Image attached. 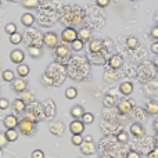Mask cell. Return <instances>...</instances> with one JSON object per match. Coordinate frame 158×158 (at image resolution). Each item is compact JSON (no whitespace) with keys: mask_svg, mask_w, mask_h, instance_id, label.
Wrapping results in <instances>:
<instances>
[{"mask_svg":"<svg viewBox=\"0 0 158 158\" xmlns=\"http://www.w3.org/2000/svg\"><path fill=\"white\" fill-rule=\"evenodd\" d=\"M67 77H68L67 67H64V64L54 61L47 67L46 72L42 75V83L46 85V86L58 87L64 83Z\"/></svg>","mask_w":158,"mask_h":158,"instance_id":"obj_1","label":"cell"},{"mask_svg":"<svg viewBox=\"0 0 158 158\" xmlns=\"http://www.w3.org/2000/svg\"><path fill=\"white\" fill-rule=\"evenodd\" d=\"M67 72L75 82H83L90 77V65L85 57H72L68 61Z\"/></svg>","mask_w":158,"mask_h":158,"instance_id":"obj_2","label":"cell"},{"mask_svg":"<svg viewBox=\"0 0 158 158\" xmlns=\"http://www.w3.org/2000/svg\"><path fill=\"white\" fill-rule=\"evenodd\" d=\"M85 18L83 10L79 8L78 6H65L61 13L60 21L67 27H77V25L82 24Z\"/></svg>","mask_w":158,"mask_h":158,"instance_id":"obj_3","label":"cell"},{"mask_svg":"<svg viewBox=\"0 0 158 158\" xmlns=\"http://www.w3.org/2000/svg\"><path fill=\"white\" fill-rule=\"evenodd\" d=\"M24 118L31 119L33 122H39V121L44 119V114H43V104L39 103V101H33V103L28 104L27 108L24 111Z\"/></svg>","mask_w":158,"mask_h":158,"instance_id":"obj_4","label":"cell"},{"mask_svg":"<svg viewBox=\"0 0 158 158\" xmlns=\"http://www.w3.org/2000/svg\"><path fill=\"white\" fill-rule=\"evenodd\" d=\"M156 77V67L154 64H151L150 61H146L140 65L139 71H137V78L140 79L142 83H147V82L153 81Z\"/></svg>","mask_w":158,"mask_h":158,"instance_id":"obj_5","label":"cell"},{"mask_svg":"<svg viewBox=\"0 0 158 158\" xmlns=\"http://www.w3.org/2000/svg\"><path fill=\"white\" fill-rule=\"evenodd\" d=\"M54 58L57 63H61V64H65L69 61V57H71V49L68 47L67 43H58L57 46L54 47Z\"/></svg>","mask_w":158,"mask_h":158,"instance_id":"obj_6","label":"cell"},{"mask_svg":"<svg viewBox=\"0 0 158 158\" xmlns=\"http://www.w3.org/2000/svg\"><path fill=\"white\" fill-rule=\"evenodd\" d=\"M17 131L24 136H33L36 132V122L27 119V118H22L17 125Z\"/></svg>","mask_w":158,"mask_h":158,"instance_id":"obj_7","label":"cell"},{"mask_svg":"<svg viewBox=\"0 0 158 158\" xmlns=\"http://www.w3.org/2000/svg\"><path fill=\"white\" fill-rule=\"evenodd\" d=\"M57 112V107L53 98H46L43 101V114H44V119L46 121H53Z\"/></svg>","mask_w":158,"mask_h":158,"instance_id":"obj_8","label":"cell"},{"mask_svg":"<svg viewBox=\"0 0 158 158\" xmlns=\"http://www.w3.org/2000/svg\"><path fill=\"white\" fill-rule=\"evenodd\" d=\"M135 108V104L132 100L129 98H122L121 101H118L117 104V110H118V114L121 115H129Z\"/></svg>","mask_w":158,"mask_h":158,"instance_id":"obj_9","label":"cell"},{"mask_svg":"<svg viewBox=\"0 0 158 158\" xmlns=\"http://www.w3.org/2000/svg\"><path fill=\"white\" fill-rule=\"evenodd\" d=\"M75 39H78V31L74 27H67L65 29H63V32H61V40L64 43H67V44L72 43Z\"/></svg>","mask_w":158,"mask_h":158,"instance_id":"obj_10","label":"cell"},{"mask_svg":"<svg viewBox=\"0 0 158 158\" xmlns=\"http://www.w3.org/2000/svg\"><path fill=\"white\" fill-rule=\"evenodd\" d=\"M58 42H60L58 40V35L56 32L50 31V32H46L43 35V44L46 47H49V49H54L58 44Z\"/></svg>","mask_w":158,"mask_h":158,"instance_id":"obj_11","label":"cell"},{"mask_svg":"<svg viewBox=\"0 0 158 158\" xmlns=\"http://www.w3.org/2000/svg\"><path fill=\"white\" fill-rule=\"evenodd\" d=\"M81 151L83 156H92V154L96 153V144L93 143L92 137L83 139V143L81 144Z\"/></svg>","mask_w":158,"mask_h":158,"instance_id":"obj_12","label":"cell"},{"mask_svg":"<svg viewBox=\"0 0 158 158\" xmlns=\"http://www.w3.org/2000/svg\"><path fill=\"white\" fill-rule=\"evenodd\" d=\"M27 86H28V81H25V78H14V81L11 82V86H10V89L13 90V92H15V93H21V92H24L25 89H27Z\"/></svg>","mask_w":158,"mask_h":158,"instance_id":"obj_13","label":"cell"},{"mask_svg":"<svg viewBox=\"0 0 158 158\" xmlns=\"http://www.w3.org/2000/svg\"><path fill=\"white\" fill-rule=\"evenodd\" d=\"M49 131L52 135L60 137V136H63L64 132H65V125H64L63 121H54V122H52V125L49 126Z\"/></svg>","mask_w":158,"mask_h":158,"instance_id":"obj_14","label":"cell"},{"mask_svg":"<svg viewBox=\"0 0 158 158\" xmlns=\"http://www.w3.org/2000/svg\"><path fill=\"white\" fill-rule=\"evenodd\" d=\"M85 131V123L82 119H74L69 123V132L72 135H82Z\"/></svg>","mask_w":158,"mask_h":158,"instance_id":"obj_15","label":"cell"},{"mask_svg":"<svg viewBox=\"0 0 158 158\" xmlns=\"http://www.w3.org/2000/svg\"><path fill=\"white\" fill-rule=\"evenodd\" d=\"M107 64H108V68L117 69V71H118V69L122 67L123 60H122V57H121V56L114 54V56H111V57H108V60H107Z\"/></svg>","mask_w":158,"mask_h":158,"instance_id":"obj_16","label":"cell"},{"mask_svg":"<svg viewBox=\"0 0 158 158\" xmlns=\"http://www.w3.org/2000/svg\"><path fill=\"white\" fill-rule=\"evenodd\" d=\"M131 135L133 137H136V139H140V137H143L144 136V133H146V131H144V128H143V125L142 123H139V122H136V123H132L131 125Z\"/></svg>","mask_w":158,"mask_h":158,"instance_id":"obj_17","label":"cell"},{"mask_svg":"<svg viewBox=\"0 0 158 158\" xmlns=\"http://www.w3.org/2000/svg\"><path fill=\"white\" fill-rule=\"evenodd\" d=\"M104 50V42L100 39H93L89 42V53H100Z\"/></svg>","mask_w":158,"mask_h":158,"instance_id":"obj_18","label":"cell"},{"mask_svg":"<svg viewBox=\"0 0 158 158\" xmlns=\"http://www.w3.org/2000/svg\"><path fill=\"white\" fill-rule=\"evenodd\" d=\"M24 58H25V53L22 52V50H19V49H15V50H13V52L10 53V60H11V63H14V64H21V63H24Z\"/></svg>","mask_w":158,"mask_h":158,"instance_id":"obj_19","label":"cell"},{"mask_svg":"<svg viewBox=\"0 0 158 158\" xmlns=\"http://www.w3.org/2000/svg\"><path fill=\"white\" fill-rule=\"evenodd\" d=\"M18 118H17L15 114H8L4 117V119H3V123H4V126L7 129L10 128H17V125H18Z\"/></svg>","mask_w":158,"mask_h":158,"instance_id":"obj_20","label":"cell"},{"mask_svg":"<svg viewBox=\"0 0 158 158\" xmlns=\"http://www.w3.org/2000/svg\"><path fill=\"white\" fill-rule=\"evenodd\" d=\"M25 108H27V104H25L19 97L13 101V111L15 115H22L25 111Z\"/></svg>","mask_w":158,"mask_h":158,"instance_id":"obj_21","label":"cell"},{"mask_svg":"<svg viewBox=\"0 0 158 158\" xmlns=\"http://www.w3.org/2000/svg\"><path fill=\"white\" fill-rule=\"evenodd\" d=\"M132 92H133V83H132V82L125 81L119 85V93L121 94L129 96V94H132Z\"/></svg>","mask_w":158,"mask_h":158,"instance_id":"obj_22","label":"cell"},{"mask_svg":"<svg viewBox=\"0 0 158 158\" xmlns=\"http://www.w3.org/2000/svg\"><path fill=\"white\" fill-rule=\"evenodd\" d=\"M144 110L147 111V114H150V115H158V101L148 100L147 103H146Z\"/></svg>","mask_w":158,"mask_h":158,"instance_id":"obj_23","label":"cell"},{"mask_svg":"<svg viewBox=\"0 0 158 158\" xmlns=\"http://www.w3.org/2000/svg\"><path fill=\"white\" fill-rule=\"evenodd\" d=\"M19 98H21V100L28 106V104H31V103H33V101H35V94H33L31 90L25 89L24 92L19 93Z\"/></svg>","mask_w":158,"mask_h":158,"instance_id":"obj_24","label":"cell"},{"mask_svg":"<svg viewBox=\"0 0 158 158\" xmlns=\"http://www.w3.org/2000/svg\"><path fill=\"white\" fill-rule=\"evenodd\" d=\"M103 78H104V81L108 82V83L118 81V72H117V69H111V68L106 69V71H104Z\"/></svg>","mask_w":158,"mask_h":158,"instance_id":"obj_25","label":"cell"},{"mask_svg":"<svg viewBox=\"0 0 158 158\" xmlns=\"http://www.w3.org/2000/svg\"><path fill=\"white\" fill-rule=\"evenodd\" d=\"M90 36H92V29L89 27H83L79 29L78 32V39H81L82 42H87L90 40Z\"/></svg>","mask_w":158,"mask_h":158,"instance_id":"obj_26","label":"cell"},{"mask_svg":"<svg viewBox=\"0 0 158 158\" xmlns=\"http://www.w3.org/2000/svg\"><path fill=\"white\" fill-rule=\"evenodd\" d=\"M85 110H83V107L82 106H74L71 108V111H69V115H71L74 119H81L82 117H83V114H85Z\"/></svg>","mask_w":158,"mask_h":158,"instance_id":"obj_27","label":"cell"},{"mask_svg":"<svg viewBox=\"0 0 158 158\" xmlns=\"http://www.w3.org/2000/svg\"><path fill=\"white\" fill-rule=\"evenodd\" d=\"M4 135H6V137H7V142L11 143V142H15V140L18 139L19 132L17 131V128H10L4 132Z\"/></svg>","mask_w":158,"mask_h":158,"instance_id":"obj_28","label":"cell"},{"mask_svg":"<svg viewBox=\"0 0 158 158\" xmlns=\"http://www.w3.org/2000/svg\"><path fill=\"white\" fill-rule=\"evenodd\" d=\"M21 22L24 27L29 28V27H32L33 22H35V17H33V14H31V13H25V14H22V17H21Z\"/></svg>","mask_w":158,"mask_h":158,"instance_id":"obj_29","label":"cell"},{"mask_svg":"<svg viewBox=\"0 0 158 158\" xmlns=\"http://www.w3.org/2000/svg\"><path fill=\"white\" fill-rule=\"evenodd\" d=\"M17 75H18L19 78H27L28 75H29V67L24 63L18 64V65H17Z\"/></svg>","mask_w":158,"mask_h":158,"instance_id":"obj_30","label":"cell"},{"mask_svg":"<svg viewBox=\"0 0 158 158\" xmlns=\"http://www.w3.org/2000/svg\"><path fill=\"white\" fill-rule=\"evenodd\" d=\"M28 53H29V56L32 58H40L42 57V49L40 46H29L28 47Z\"/></svg>","mask_w":158,"mask_h":158,"instance_id":"obj_31","label":"cell"},{"mask_svg":"<svg viewBox=\"0 0 158 158\" xmlns=\"http://www.w3.org/2000/svg\"><path fill=\"white\" fill-rule=\"evenodd\" d=\"M103 106L106 107V108H112V107L115 106V97L111 94H107L103 100Z\"/></svg>","mask_w":158,"mask_h":158,"instance_id":"obj_32","label":"cell"},{"mask_svg":"<svg viewBox=\"0 0 158 158\" xmlns=\"http://www.w3.org/2000/svg\"><path fill=\"white\" fill-rule=\"evenodd\" d=\"M69 44H71V49L74 50V52H81V50H83V47H85V42H82L81 39H75V40Z\"/></svg>","mask_w":158,"mask_h":158,"instance_id":"obj_33","label":"cell"},{"mask_svg":"<svg viewBox=\"0 0 158 158\" xmlns=\"http://www.w3.org/2000/svg\"><path fill=\"white\" fill-rule=\"evenodd\" d=\"M2 78L4 82H10L11 83V82L14 81V78H15V75H14V72L10 71V69H4V71L2 72Z\"/></svg>","mask_w":158,"mask_h":158,"instance_id":"obj_34","label":"cell"},{"mask_svg":"<svg viewBox=\"0 0 158 158\" xmlns=\"http://www.w3.org/2000/svg\"><path fill=\"white\" fill-rule=\"evenodd\" d=\"M77 96H78V90L75 89L74 86L65 89V97L68 98V100H74V98H77Z\"/></svg>","mask_w":158,"mask_h":158,"instance_id":"obj_35","label":"cell"},{"mask_svg":"<svg viewBox=\"0 0 158 158\" xmlns=\"http://www.w3.org/2000/svg\"><path fill=\"white\" fill-rule=\"evenodd\" d=\"M126 44H128L129 49H136V47L139 46V40H137L136 36H129V38L126 39Z\"/></svg>","mask_w":158,"mask_h":158,"instance_id":"obj_36","label":"cell"},{"mask_svg":"<svg viewBox=\"0 0 158 158\" xmlns=\"http://www.w3.org/2000/svg\"><path fill=\"white\" fill-rule=\"evenodd\" d=\"M22 6L25 8H36L39 7V0H22Z\"/></svg>","mask_w":158,"mask_h":158,"instance_id":"obj_37","label":"cell"},{"mask_svg":"<svg viewBox=\"0 0 158 158\" xmlns=\"http://www.w3.org/2000/svg\"><path fill=\"white\" fill-rule=\"evenodd\" d=\"M22 42V35L18 32L13 33V35H10V43L11 44H19Z\"/></svg>","mask_w":158,"mask_h":158,"instance_id":"obj_38","label":"cell"},{"mask_svg":"<svg viewBox=\"0 0 158 158\" xmlns=\"http://www.w3.org/2000/svg\"><path fill=\"white\" fill-rule=\"evenodd\" d=\"M117 140L119 143H126L129 140V135H128V132H125V131H119L118 132V135H117Z\"/></svg>","mask_w":158,"mask_h":158,"instance_id":"obj_39","label":"cell"},{"mask_svg":"<svg viewBox=\"0 0 158 158\" xmlns=\"http://www.w3.org/2000/svg\"><path fill=\"white\" fill-rule=\"evenodd\" d=\"M71 143L74 146H77V147H81V144L83 143V136H82V135H72Z\"/></svg>","mask_w":158,"mask_h":158,"instance_id":"obj_40","label":"cell"},{"mask_svg":"<svg viewBox=\"0 0 158 158\" xmlns=\"http://www.w3.org/2000/svg\"><path fill=\"white\" fill-rule=\"evenodd\" d=\"M81 119L83 121L85 125H86V123H93V122H94V115H93L92 112H85L83 117H82Z\"/></svg>","mask_w":158,"mask_h":158,"instance_id":"obj_41","label":"cell"},{"mask_svg":"<svg viewBox=\"0 0 158 158\" xmlns=\"http://www.w3.org/2000/svg\"><path fill=\"white\" fill-rule=\"evenodd\" d=\"M4 31L8 33V35H13V33L17 32V25L14 24V22H8V24L4 27Z\"/></svg>","mask_w":158,"mask_h":158,"instance_id":"obj_42","label":"cell"},{"mask_svg":"<svg viewBox=\"0 0 158 158\" xmlns=\"http://www.w3.org/2000/svg\"><path fill=\"white\" fill-rule=\"evenodd\" d=\"M10 107V101L4 97H0V110H7Z\"/></svg>","mask_w":158,"mask_h":158,"instance_id":"obj_43","label":"cell"},{"mask_svg":"<svg viewBox=\"0 0 158 158\" xmlns=\"http://www.w3.org/2000/svg\"><path fill=\"white\" fill-rule=\"evenodd\" d=\"M7 137H6V135H4V132H0V148H3V147H6L7 146Z\"/></svg>","mask_w":158,"mask_h":158,"instance_id":"obj_44","label":"cell"},{"mask_svg":"<svg viewBox=\"0 0 158 158\" xmlns=\"http://www.w3.org/2000/svg\"><path fill=\"white\" fill-rule=\"evenodd\" d=\"M31 158H44V153L42 150H33L31 154Z\"/></svg>","mask_w":158,"mask_h":158,"instance_id":"obj_45","label":"cell"},{"mask_svg":"<svg viewBox=\"0 0 158 158\" xmlns=\"http://www.w3.org/2000/svg\"><path fill=\"white\" fill-rule=\"evenodd\" d=\"M147 158H158V147H157V146H156V148H154V150L148 151Z\"/></svg>","mask_w":158,"mask_h":158,"instance_id":"obj_46","label":"cell"},{"mask_svg":"<svg viewBox=\"0 0 158 158\" xmlns=\"http://www.w3.org/2000/svg\"><path fill=\"white\" fill-rule=\"evenodd\" d=\"M150 36L154 39V40H158V27H154L153 29L150 31Z\"/></svg>","mask_w":158,"mask_h":158,"instance_id":"obj_47","label":"cell"},{"mask_svg":"<svg viewBox=\"0 0 158 158\" xmlns=\"http://www.w3.org/2000/svg\"><path fill=\"white\" fill-rule=\"evenodd\" d=\"M126 158H140V154L135 150H131L128 154H126Z\"/></svg>","mask_w":158,"mask_h":158,"instance_id":"obj_48","label":"cell"},{"mask_svg":"<svg viewBox=\"0 0 158 158\" xmlns=\"http://www.w3.org/2000/svg\"><path fill=\"white\" fill-rule=\"evenodd\" d=\"M96 3H97L98 7H107V6L110 4V0H96Z\"/></svg>","mask_w":158,"mask_h":158,"instance_id":"obj_49","label":"cell"},{"mask_svg":"<svg viewBox=\"0 0 158 158\" xmlns=\"http://www.w3.org/2000/svg\"><path fill=\"white\" fill-rule=\"evenodd\" d=\"M151 53H153V54H156V56H158V42L157 40L151 44Z\"/></svg>","mask_w":158,"mask_h":158,"instance_id":"obj_50","label":"cell"},{"mask_svg":"<svg viewBox=\"0 0 158 158\" xmlns=\"http://www.w3.org/2000/svg\"><path fill=\"white\" fill-rule=\"evenodd\" d=\"M153 125H154V131L158 132V118H157L156 121H154V123H153Z\"/></svg>","mask_w":158,"mask_h":158,"instance_id":"obj_51","label":"cell"},{"mask_svg":"<svg viewBox=\"0 0 158 158\" xmlns=\"http://www.w3.org/2000/svg\"><path fill=\"white\" fill-rule=\"evenodd\" d=\"M153 64H154V67H156V69H158V56H157V57H156V58H154Z\"/></svg>","mask_w":158,"mask_h":158,"instance_id":"obj_52","label":"cell"},{"mask_svg":"<svg viewBox=\"0 0 158 158\" xmlns=\"http://www.w3.org/2000/svg\"><path fill=\"white\" fill-rule=\"evenodd\" d=\"M154 143H156V146H158V132H157L156 136H154Z\"/></svg>","mask_w":158,"mask_h":158,"instance_id":"obj_53","label":"cell"},{"mask_svg":"<svg viewBox=\"0 0 158 158\" xmlns=\"http://www.w3.org/2000/svg\"><path fill=\"white\" fill-rule=\"evenodd\" d=\"M100 158H112V157L111 156H101Z\"/></svg>","mask_w":158,"mask_h":158,"instance_id":"obj_54","label":"cell"},{"mask_svg":"<svg viewBox=\"0 0 158 158\" xmlns=\"http://www.w3.org/2000/svg\"><path fill=\"white\" fill-rule=\"evenodd\" d=\"M3 157V148H0V158Z\"/></svg>","mask_w":158,"mask_h":158,"instance_id":"obj_55","label":"cell"},{"mask_svg":"<svg viewBox=\"0 0 158 158\" xmlns=\"http://www.w3.org/2000/svg\"><path fill=\"white\" fill-rule=\"evenodd\" d=\"M8 2H17V0H8Z\"/></svg>","mask_w":158,"mask_h":158,"instance_id":"obj_56","label":"cell"},{"mask_svg":"<svg viewBox=\"0 0 158 158\" xmlns=\"http://www.w3.org/2000/svg\"><path fill=\"white\" fill-rule=\"evenodd\" d=\"M2 2H3V0H0V4H2Z\"/></svg>","mask_w":158,"mask_h":158,"instance_id":"obj_57","label":"cell"}]
</instances>
